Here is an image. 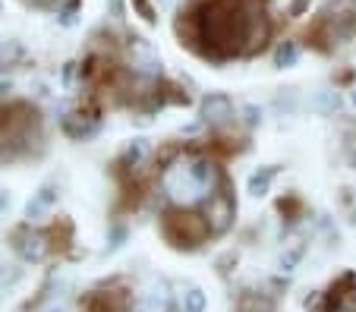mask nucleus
<instances>
[{
  "label": "nucleus",
  "mask_w": 356,
  "mask_h": 312,
  "mask_svg": "<svg viewBox=\"0 0 356 312\" xmlns=\"http://www.w3.org/2000/svg\"><path fill=\"white\" fill-rule=\"evenodd\" d=\"M271 26L262 0H205L186 19L189 44L205 57L252 54L265 44Z\"/></svg>",
  "instance_id": "nucleus-1"
},
{
  "label": "nucleus",
  "mask_w": 356,
  "mask_h": 312,
  "mask_svg": "<svg viewBox=\"0 0 356 312\" xmlns=\"http://www.w3.org/2000/svg\"><path fill=\"white\" fill-rule=\"evenodd\" d=\"M41 142V117L29 104H3L0 108V158L16 161Z\"/></svg>",
  "instance_id": "nucleus-2"
},
{
  "label": "nucleus",
  "mask_w": 356,
  "mask_h": 312,
  "mask_svg": "<svg viewBox=\"0 0 356 312\" xmlns=\"http://www.w3.org/2000/svg\"><path fill=\"white\" fill-rule=\"evenodd\" d=\"M161 231L174 246H199L211 233V224L195 211H168Z\"/></svg>",
  "instance_id": "nucleus-3"
},
{
  "label": "nucleus",
  "mask_w": 356,
  "mask_h": 312,
  "mask_svg": "<svg viewBox=\"0 0 356 312\" xmlns=\"http://www.w3.org/2000/svg\"><path fill=\"white\" fill-rule=\"evenodd\" d=\"M86 312H123V299L114 290H95L86 299Z\"/></svg>",
  "instance_id": "nucleus-4"
},
{
  "label": "nucleus",
  "mask_w": 356,
  "mask_h": 312,
  "mask_svg": "<svg viewBox=\"0 0 356 312\" xmlns=\"http://www.w3.org/2000/svg\"><path fill=\"white\" fill-rule=\"evenodd\" d=\"M35 3H38V7H51V10H57L63 3V0H35Z\"/></svg>",
  "instance_id": "nucleus-5"
},
{
  "label": "nucleus",
  "mask_w": 356,
  "mask_h": 312,
  "mask_svg": "<svg viewBox=\"0 0 356 312\" xmlns=\"http://www.w3.org/2000/svg\"><path fill=\"white\" fill-rule=\"evenodd\" d=\"M136 3H139V10H142V13H148V3H145V0H136Z\"/></svg>",
  "instance_id": "nucleus-6"
}]
</instances>
